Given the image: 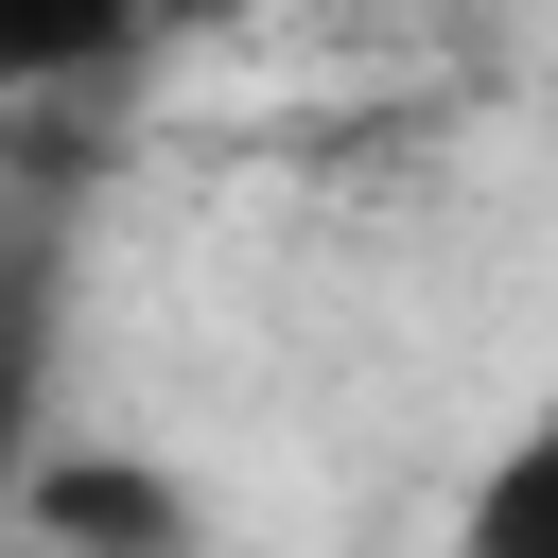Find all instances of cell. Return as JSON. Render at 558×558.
I'll use <instances>...</instances> for the list:
<instances>
[{
	"label": "cell",
	"instance_id": "obj_1",
	"mask_svg": "<svg viewBox=\"0 0 558 558\" xmlns=\"http://www.w3.org/2000/svg\"><path fill=\"white\" fill-rule=\"evenodd\" d=\"M436 558H558V384H523V401L453 453Z\"/></svg>",
	"mask_w": 558,
	"mask_h": 558
},
{
	"label": "cell",
	"instance_id": "obj_2",
	"mask_svg": "<svg viewBox=\"0 0 558 558\" xmlns=\"http://www.w3.org/2000/svg\"><path fill=\"white\" fill-rule=\"evenodd\" d=\"M157 0H0V105H70L105 70H140Z\"/></svg>",
	"mask_w": 558,
	"mask_h": 558
}]
</instances>
